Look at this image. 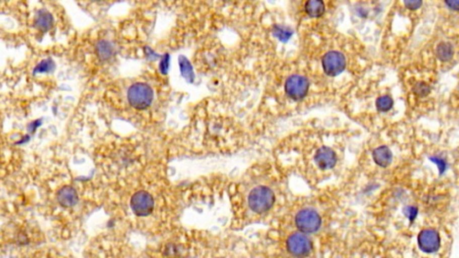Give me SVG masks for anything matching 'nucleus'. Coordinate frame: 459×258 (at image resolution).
Here are the masks:
<instances>
[{"label":"nucleus","mask_w":459,"mask_h":258,"mask_svg":"<svg viewBox=\"0 0 459 258\" xmlns=\"http://www.w3.org/2000/svg\"><path fill=\"white\" fill-rule=\"evenodd\" d=\"M95 50H96V54H97L98 57H99L101 60L103 61L110 59V57L113 56L114 54L113 46L111 45L110 42L104 40L98 41L96 47H95Z\"/></svg>","instance_id":"ddd939ff"},{"label":"nucleus","mask_w":459,"mask_h":258,"mask_svg":"<svg viewBox=\"0 0 459 258\" xmlns=\"http://www.w3.org/2000/svg\"><path fill=\"white\" fill-rule=\"evenodd\" d=\"M431 161H434L435 163L438 164L440 173H443V171L446 169V162L440 158H431Z\"/></svg>","instance_id":"5701e85b"},{"label":"nucleus","mask_w":459,"mask_h":258,"mask_svg":"<svg viewBox=\"0 0 459 258\" xmlns=\"http://www.w3.org/2000/svg\"><path fill=\"white\" fill-rule=\"evenodd\" d=\"M127 101L135 109H147L154 101V91L145 83H136L127 91Z\"/></svg>","instance_id":"f03ea898"},{"label":"nucleus","mask_w":459,"mask_h":258,"mask_svg":"<svg viewBox=\"0 0 459 258\" xmlns=\"http://www.w3.org/2000/svg\"><path fill=\"white\" fill-rule=\"evenodd\" d=\"M431 92V88L430 86L425 84V83H423V82H420V83H417L416 85L414 86V93L415 94H417L418 96L424 97L428 95L429 93Z\"/></svg>","instance_id":"6ab92c4d"},{"label":"nucleus","mask_w":459,"mask_h":258,"mask_svg":"<svg viewBox=\"0 0 459 258\" xmlns=\"http://www.w3.org/2000/svg\"><path fill=\"white\" fill-rule=\"evenodd\" d=\"M446 4L448 8L453 9V10H458L459 0H445Z\"/></svg>","instance_id":"b1692460"},{"label":"nucleus","mask_w":459,"mask_h":258,"mask_svg":"<svg viewBox=\"0 0 459 258\" xmlns=\"http://www.w3.org/2000/svg\"><path fill=\"white\" fill-rule=\"evenodd\" d=\"M295 223L301 232L314 233L320 228V215L315 210H301L297 214Z\"/></svg>","instance_id":"7ed1b4c3"},{"label":"nucleus","mask_w":459,"mask_h":258,"mask_svg":"<svg viewBox=\"0 0 459 258\" xmlns=\"http://www.w3.org/2000/svg\"><path fill=\"white\" fill-rule=\"evenodd\" d=\"M404 3L408 9L417 10L422 7L423 0H404Z\"/></svg>","instance_id":"aec40b11"},{"label":"nucleus","mask_w":459,"mask_h":258,"mask_svg":"<svg viewBox=\"0 0 459 258\" xmlns=\"http://www.w3.org/2000/svg\"><path fill=\"white\" fill-rule=\"evenodd\" d=\"M306 13L310 17H320L325 12V5L323 0H308L305 5Z\"/></svg>","instance_id":"f8f14e48"},{"label":"nucleus","mask_w":459,"mask_h":258,"mask_svg":"<svg viewBox=\"0 0 459 258\" xmlns=\"http://www.w3.org/2000/svg\"><path fill=\"white\" fill-rule=\"evenodd\" d=\"M372 157H373L376 164H378V166L383 167V168H386L392 162L393 155H392V152L390 151L389 148L387 146L383 145V146H380L377 149L374 150Z\"/></svg>","instance_id":"9b49d317"},{"label":"nucleus","mask_w":459,"mask_h":258,"mask_svg":"<svg viewBox=\"0 0 459 258\" xmlns=\"http://www.w3.org/2000/svg\"><path fill=\"white\" fill-rule=\"evenodd\" d=\"M418 245L425 253H433L440 246L439 235L435 230L427 229L422 230L418 236Z\"/></svg>","instance_id":"6e6552de"},{"label":"nucleus","mask_w":459,"mask_h":258,"mask_svg":"<svg viewBox=\"0 0 459 258\" xmlns=\"http://www.w3.org/2000/svg\"><path fill=\"white\" fill-rule=\"evenodd\" d=\"M130 206L136 215L144 217L153 212L155 202L153 197L147 191H139L131 198Z\"/></svg>","instance_id":"20e7f679"},{"label":"nucleus","mask_w":459,"mask_h":258,"mask_svg":"<svg viewBox=\"0 0 459 258\" xmlns=\"http://www.w3.org/2000/svg\"><path fill=\"white\" fill-rule=\"evenodd\" d=\"M315 162L321 169H330L337 164V154L330 147L323 146L315 154Z\"/></svg>","instance_id":"1a4fd4ad"},{"label":"nucleus","mask_w":459,"mask_h":258,"mask_svg":"<svg viewBox=\"0 0 459 258\" xmlns=\"http://www.w3.org/2000/svg\"><path fill=\"white\" fill-rule=\"evenodd\" d=\"M287 251L295 256H304L312 250V242L302 233L291 235L286 242Z\"/></svg>","instance_id":"39448f33"},{"label":"nucleus","mask_w":459,"mask_h":258,"mask_svg":"<svg viewBox=\"0 0 459 258\" xmlns=\"http://www.w3.org/2000/svg\"><path fill=\"white\" fill-rule=\"evenodd\" d=\"M169 60H170V56H169L168 54H165V55L163 56V59L161 61V64H160L161 72L163 73V74H166L167 71H168V69H169Z\"/></svg>","instance_id":"4be33fe9"},{"label":"nucleus","mask_w":459,"mask_h":258,"mask_svg":"<svg viewBox=\"0 0 459 258\" xmlns=\"http://www.w3.org/2000/svg\"><path fill=\"white\" fill-rule=\"evenodd\" d=\"M276 198L268 186L260 185L252 190L248 196V206L256 214H264L272 208Z\"/></svg>","instance_id":"f257e3e1"},{"label":"nucleus","mask_w":459,"mask_h":258,"mask_svg":"<svg viewBox=\"0 0 459 258\" xmlns=\"http://www.w3.org/2000/svg\"><path fill=\"white\" fill-rule=\"evenodd\" d=\"M376 106H377V109L379 111L386 112L392 108L393 100H392L391 97L387 96V95L379 97L377 101H376Z\"/></svg>","instance_id":"f3484780"},{"label":"nucleus","mask_w":459,"mask_h":258,"mask_svg":"<svg viewBox=\"0 0 459 258\" xmlns=\"http://www.w3.org/2000/svg\"><path fill=\"white\" fill-rule=\"evenodd\" d=\"M37 28L41 31H48L52 27L53 18L50 14L47 12H41L36 17L35 21Z\"/></svg>","instance_id":"2eb2a0df"},{"label":"nucleus","mask_w":459,"mask_h":258,"mask_svg":"<svg viewBox=\"0 0 459 258\" xmlns=\"http://www.w3.org/2000/svg\"><path fill=\"white\" fill-rule=\"evenodd\" d=\"M346 58L341 52L330 51L323 56L322 67L330 77H337L346 69Z\"/></svg>","instance_id":"0eeeda50"},{"label":"nucleus","mask_w":459,"mask_h":258,"mask_svg":"<svg viewBox=\"0 0 459 258\" xmlns=\"http://www.w3.org/2000/svg\"><path fill=\"white\" fill-rule=\"evenodd\" d=\"M309 81L301 76H292L285 83V93L294 101L302 100L309 91Z\"/></svg>","instance_id":"423d86ee"},{"label":"nucleus","mask_w":459,"mask_h":258,"mask_svg":"<svg viewBox=\"0 0 459 258\" xmlns=\"http://www.w3.org/2000/svg\"><path fill=\"white\" fill-rule=\"evenodd\" d=\"M57 201L65 208L73 207L78 201V193L72 186H64L57 192Z\"/></svg>","instance_id":"9d476101"},{"label":"nucleus","mask_w":459,"mask_h":258,"mask_svg":"<svg viewBox=\"0 0 459 258\" xmlns=\"http://www.w3.org/2000/svg\"><path fill=\"white\" fill-rule=\"evenodd\" d=\"M274 34L282 41H286L292 35V32L288 29L283 28L281 26H276L274 29Z\"/></svg>","instance_id":"a211bd4d"},{"label":"nucleus","mask_w":459,"mask_h":258,"mask_svg":"<svg viewBox=\"0 0 459 258\" xmlns=\"http://www.w3.org/2000/svg\"><path fill=\"white\" fill-rule=\"evenodd\" d=\"M179 68H180V71H181L183 77H185V79L192 82L194 79V72L191 67L190 62L187 60V58H186L185 56L179 57Z\"/></svg>","instance_id":"dca6fc26"},{"label":"nucleus","mask_w":459,"mask_h":258,"mask_svg":"<svg viewBox=\"0 0 459 258\" xmlns=\"http://www.w3.org/2000/svg\"><path fill=\"white\" fill-rule=\"evenodd\" d=\"M224 1H228V0H224Z\"/></svg>","instance_id":"a878e982"},{"label":"nucleus","mask_w":459,"mask_h":258,"mask_svg":"<svg viewBox=\"0 0 459 258\" xmlns=\"http://www.w3.org/2000/svg\"><path fill=\"white\" fill-rule=\"evenodd\" d=\"M436 54L439 60L448 61L450 60L452 56L454 55L453 51V47L447 42H441L438 45Z\"/></svg>","instance_id":"4468645a"},{"label":"nucleus","mask_w":459,"mask_h":258,"mask_svg":"<svg viewBox=\"0 0 459 258\" xmlns=\"http://www.w3.org/2000/svg\"><path fill=\"white\" fill-rule=\"evenodd\" d=\"M49 64H50V62L44 61V62H42V63L39 66L38 70H39L40 72H43V71H46V70H49V69H50V66H49Z\"/></svg>","instance_id":"393cba45"},{"label":"nucleus","mask_w":459,"mask_h":258,"mask_svg":"<svg viewBox=\"0 0 459 258\" xmlns=\"http://www.w3.org/2000/svg\"><path fill=\"white\" fill-rule=\"evenodd\" d=\"M404 213L410 221H414L417 215V209L413 206H408L404 210Z\"/></svg>","instance_id":"412c9836"}]
</instances>
